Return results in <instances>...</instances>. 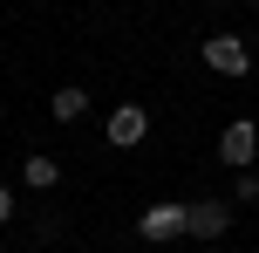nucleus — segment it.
<instances>
[{"label":"nucleus","mask_w":259,"mask_h":253,"mask_svg":"<svg viewBox=\"0 0 259 253\" xmlns=\"http://www.w3.org/2000/svg\"><path fill=\"white\" fill-rule=\"evenodd\" d=\"M219 158L232 164V171H252V158H259V123L252 117H232L219 130Z\"/></svg>","instance_id":"nucleus-1"},{"label":"nucleus","mask_w":259,"mask_h":253,"mask_svg":"<svg viewBox=\"0 0 259 253\" xmlns=\"http://www.w3.org/2000/svg\"><path fill=\"white\" fill-rule=\"evenodd\" d=\"M184 233H191V240H225V233H232V199H198V205H184Z\"/></svg>","instance_id":"nucleus-2"},{"label":"nucleus","mask_w":259,"mask_h":253,"mask_svg":"<svg viewBox=\"0 0 259 253\" xmlns=\"http://www.w3.org/2000/svg\"><path fill=\"white\" fill-rule=\"evenodd\" d=\"M205 68H219V76H246L252 55H246L239 34H211V41H205Z\"/></svg>","instance_id":"nucleus-3"},{"label":"nucleus","mask_w":259,"mask_h":253,"mask_svg":"<svg viewBox=\"0 0 259 253\" xmlns=\"http://www.w3.org/2000/svg\"><path fill=\"white\" fill-rule=\"evenodd\" d=\"M103 137H109L116 151H137L143 137H150V117H143L137 103H123V110H109V130H103Z\"/></svg>","instance_id":"nucleus-4"},{"label":"nucleus","mask_w":259,"mask_h":253,"mask_svg":"<svg viewBox=\"0 0 259 253\" xmlns=\"http://www.w3.org/2000/svg\"><path fill=\"white\" fill-rule=\"evenodd\" d=\"M137 233H143V240H178V233H184V205H178V199L150 205V212L137 219Z\"/></svg>","instance_id":"nucleus-5"},{"label":"nucleus","mask_w":259,"mask_h":253,"mask_svg":"<svg viewBox=\"0 0 259 253\" xmlns=\"http://www.w3.org/2000/svg\"><path fill=\"white\" fill-rule=\"evenodd\" d=\"M48 110H55V123H75L82 110H89V89H75V82H62V89L48 96Z\"/></svg>","instance_id":"nucleus-6"},{"label":"nucleus","mask_w":259,"mask_h":253,"mask_svg":"<svg viewBox=\"0 0 259 253\" xmlns=\"http://www.w3.org/2000/svg\"><path fill=\"white\" fill-rule=\"evenodd\" d=\"M55 178H62V164H55V158H41V151H34L27 164H21V185H34V192H48Z\"/></svg>","instance_id":"nucleus-7"},{"label":"nucleus","mask_w":259,"mask_h":253,"mask_svg":"<svg viewBox=\"0 0 259 253\" xmlns=\"http://www.w3.org/2000/svg\"><path fill=\"white\" fill-rule=\"evenodd\" d=\"M259 199V171H239L232 178V205H252Z\"/></svg>","instance_id":"nucleus-8"},{"label":"nucleus","mask_w":259,"mask_h":253,"mask_svg":"<svg viewBox=\"0 0 259 253\" xmlns=\"http://www.w3.org/2000/svg\"><path fill=\"white\" fill-rule=\"evenodd\" d=\"M7 219H14V192L0 185V226H7Z\"/></svg>","instance_id":"nucleus-9"}]
</instances>
